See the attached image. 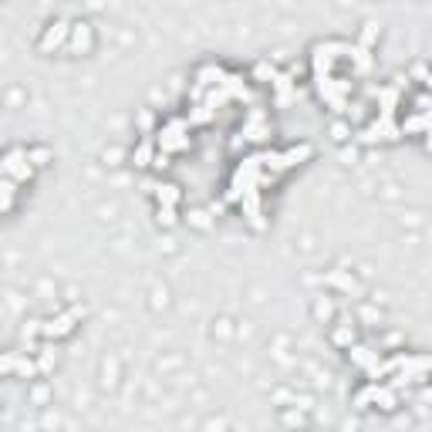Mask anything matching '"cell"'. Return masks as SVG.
<instances>
[{"label":"cell","mask_w":432,"mask_h":432,"mask_svg":"<svg viewBox=\"0 0 432 432\" xmlns=\"http://www.w3.org/2000/svg\"><path fill=\"white\" fill-rule=\"evenodd\" d=\"M159 149H162V155L189 149V135H186V122L183 118H172V122L162 125V132H159Z\"/></svg>","instance_id":"obj_1"},{"label":"cell","mask_w":432,"mask_h":432,"mask_svg":"<svg viewBox=\"0 0 432 432\" xmlns=\"http://www.w3.org/2000/svg\"><path fill=\"white\" fill-rule=\"evenodd\" d=\"M398 135H402V132H398L392 115H378L375 122L361 132V142H392V139H398Z\"/></svg>","instance_id":"obj_2"},{"label":"cell","mask_w":432,"mask_h":432,"mask_svg":"<svg viewBox=\"0 0 432 432\" xmlns=\"http://www.w3.org/2000/svg\"><path fill=\"white\" fill-rule=\"evenodd\" d=\"M92 27L85 24V20H78V24H71V31H68V48L75 51V55H88L92 51Z\"/></svg>","instance_id":"obj_3"},{"label":"cell","mask_w":432,"mask_h":432,"mask_svg":"<svg viewBox=\"0 0 432 432\" xmlns=\"http://www.w3.org/2000/svg\"><path fill=\"white\" fill-rule=\"evenodd\" d=\"M68 31H71V24H64V20H55V24H48V31L41 34V51H57L64 41H68Z\"/></svg>","instance_id":"obj_4"},{"label":"cell","mask_w":432,"mask_h":432,"mask_svg":"<svg viewBox=\"0 0 432 432\" xmlns=\"http://www.w3.org/2000/svg\"><path fill=\"white\" fill-rule=\"evenodd\" d=\"M75 318H78V311L57 314L55 321L41 324V335H44V338H64V335H71V328H75Z\"/></svg>","instance_id":"obj_5"},{"label":"cell","mask_w":432,"mask_h":432,"mask_svg":"<svg viewBox=\"0 0 432 432\" xmlns=\"http://www.w3.org/2000/svg\"><path fill=\"white\" fill-rule=\"evenodd\" d=\"M14 203H18V183L0 179V213H11Z\"/></svg>","instance_id":"obj_6"},{"label":"cell","mask_w":432,"mask_h":432,"mask_svg":"<svg viewBox=\"0 0 432 432\" xmlns=\"http://www.w3.org/2000/svg\"><path fill=\"white\" fill-rule=\"evenodd\" d=\"M155 200H159V207H179V186H172V183H162V186H155Z\"/></svg>","instance_id":"obj_7"},{"label":"cell","mask_w":432,"mask_h":432,"mask_svg":"<svg viewBox=\"0 0 432 432\" xmlns=\"http://www.w3.org/2000/svg\"><path fill=\"white\" fill-rule=\"evenodd\" d=\"M135 166H149V162H155V146H152V139H146L139 149H135Z\"/></svg>","instance_id":"obj_8"},{"label":"cell","mask_w":432,"mask_h":432,"mask_svg":"<svg viewBox=\"0 0 432 432\" xmlns=\"http://www.w3.org/2000/svg\"><path fill=\"white\" fill-rule=\"evenodd\" d=\"M48 159H51V152L48 149H27V162L38 169V166H48Z\"/></svg>","instance_id":"obj_9"},{"label":"cell","mask_w":432,"mask_h":432,"mask_svg":"<svg viewBox=\"0 0 432 432\" xmlns=\"http://www.w3.org/2000/svg\"><path fill=\"white\" fill-rule=\"evenodd\" d=\"M335 341H338V344H348V348H351V341H355V328L341 324L338 331H335Z\"/></svg>","instance_id":"obj_10"},{"label":"cell","mask_w":432,"mask_h":432,"mask_svg":"<svg viewBox=\"0 0 432 432\" xmlns=\"http://www.w3.org/2000/svg\"><path fill=\"white\" fill-rule=\"evenodd\" d=\"M159 223H162V226H176V209H172V207H159Z\"/></svg>","instance_id":"obj_11"}]
</instances>
